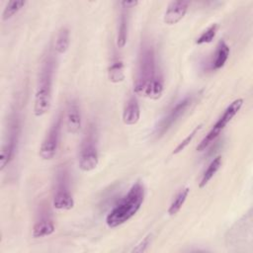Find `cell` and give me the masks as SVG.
I'll list each match as a JSON object with an SVG mask.
<instances>
[{"label":"cell","mask_w":253,"mask_h":253,"mask_svg":"<svg viewBox=\"0 0 253 253\" xmlns=\"http://www.w3.org/2000/svg\"><path fill=\"white\" fill-rule=\"evenodd\" d=\"M145 197V189L141 182H135L110 210L106 216V224L110 228L117 227L129 220L140 209Z\"/></svg>","instance_id":"obj_1"},{"label":"cell","mask_w":253,"mask_h":253,"mask_svg":"<svg viewBox=\"0 0 253 253\" xmlns=\"http://www.w3.org/2000/svg\"><path fill=\"white\" fill-rule=\"evenodd\" d=\"M161 74L157 72L155 49L151 42H141L137 58L136 75L134 79V92L138 95H145L150 85Z\"/></svg>","instance_id":"obj_2"},{"label":"cell","mask_w":253,"mask_h":253,"mask_svg":"<svg viewBox=\"0 0 253 253\" xmlns=\"http://www.w3.org/2000/svg\"><path fill=\"white\" fill-rule=\"evenodd\" d=\"M53 75L54 59L53 56L48 53L42 61L41 69L39 72L34 101V114L36 117H42L50 109Z\"/></svg>","instance_id":"obj_3"},{"label":"cell","mask_w":253,"mask_h":253,"mask_svg":"<svg viewBox=\"0 0 253 253\" xmlns=\"http://www.w3.org/2000/svg\"><path fill=\"white\" fill-rule=\"evenodd\" d=\"M98 141L99 136L97 126L95 124L91 123L85 130L78 154V165L84 172L94 170L99 163Z\"/></svg>","instance_id":"obj_4"},{"label":"cell","mask_w":253,"mask_h":253,"mask_svg":"<svg viewBox=\"0 0 253 253\" xmlns=\"http://www.w3.org/2000/svg\"><path fill=\"white\" fill-rule=\"evenodd\" d=\"M52 205L55 209L69 211L74 206L70 189V173L65 164L59 165L54 173L52 186Z\"/></svg>","instance_id":"obj_5"},{"label":"cell","mask_w":253,"mask_h":253,"mask_svg":"<svg viewBox=\"0 0 253 253\" xmlns=\"http://www.w3.org/2000/svg\"><path fill=\"white\" fill-rule=\"evenodd\" d=\"M21 134V123L19 115L16 113H13L10 119L9 123V128L8 132L6 134V139L2 144L1 147V155H0V170L3 171L14 159L19 139Z\"/></svg>","instance_id":"obj_6"},{"label":"cell","mask_w":253,"mask_h":253,"mask_svg":"<svg viewBox=\"0 0 253 253\" xmlns=\"http://www.w3.org/2000/svg\"><path fill=\"white\" fill-rule=\"evenodd\" d=\"M242 105H243V99L239 98V99H235L234 101H232L226 107V109L223 111L222 115L218 118V120L211 126V128L209 130V132L206 134V136L198 144V146H197V150L198 151L206 150L218 137V135L223 130V128L226 126V125L240 111Z\"/></svg>","instance_id":"obj_7"},{"label":"cell","mask_w":253,"mask_h":253,"mask_svg":"<svg viewBox=\"0 0 253 253\" xmlns=\"http://www.w3.org/2000/svg\"><path fill=\"white\" fill-rule=\"evenodd\" d=\"M194 102L195 97L193 95H188L179 102H177L169 110V112L157 123L153 130V135L156 138L164 135L188 112Z\"/></svg>","instance_id":"obj_8"},{"label":"cell","mask_w":253,"mask_h":253,"mask_svg":"<svg viewBox=\"0 0 253 253\" xmlns=\"http://www.w3.org/2000/svg\"><path fill=\"white\" fill-rule=\"evenodd\" d=\"M62 119L61 116H57L56 119L50 125L42 144L40 147V156L43 160H51L57 153L60 136H61Z\"/></svg>","instance_id":"obj_9"},{"label":"cell","mask_w":253,"mask_h":253,"mask_svg":"<svg viewBox=\"0 0 253 253\" xmlns=\"http://www.w3.org/2000/svg\"><path fill=\"white\" fill-rule=\"evenodd\" d=\"M55 231L51 211L48 205H42L33 226V237L42 238L51 235Z\"/></svg>","instance_id":"obj_10"},{"label":"cell","mask_w":253,"mask_h":253,"mask_svg":"<svg viewBox=\"0 0 253 253\" xmlns=\"http://www.w3.org/2000/svg\"><path fill=\"white\" fill-rule=\"evenodd\" d=\"M138 4L137 1H122L121 5V13L118 27V35H117V45L122 48L126 45L128 35V25H129V11L131 8L135 7Z\"/></svg>","instance_id":"obj_11"},{"label":"cell","mask_w":253,"mask_h":253,"mask_svg":"<svg viewBox=\"0 0 253 253\" xmlns=\"http://www.w3.org/2000/svg\"><path fill=\"white\" fill-rule=\"evenodd\" d=\"M65 125L67 131L71 134L79 132L82 125L80 106L75 99H71L66 104L65 109Z\"/></svg>","instance_id":"obj_12"},{"label":"cell","mask_w":253,"mask_h":253,"mask_svg":"<svg viewBox=\"0 0 253 253\" xmlns=\"http://www.w3.org/2000/svg\"><path fill=\"white\" fill-rule=\"evenodd\" d=\"M188 1H171L163 16V21L167 25H174L180 22L186 15L189 8Z\"/></svg>","instance_id":"obj_13"},{"label":"cell","mask_w":253,"mask_h":253,"mask_svg":"<svg viewBox=\"0 0 253 253\" xmlns=\"http://www.w3.org/2000/svg\"><path fill=\"white\" fill-rule=\"evenodd\" d=\"M140 119V107L137 98L134 95H130L124 107L123 122L127 126H133L137 124Z\"/></svg>","instance_id":"obj_14"},{"label":"cell","mask_w":253,"mask_h":253,"mask_svg":"<svg viewBox=\"0 0 253 253\" xmlns=\"http://www.w3.org/2000/svg\"><path fill=\"white\" fill-rule=\"evenodd\" d=\"M229 53H230V48L228 44L223 40H220L216 45L214 56L211 63V68L212 70H218L221 67H223L229 57Z\"/></svg>","instance_id":"obj_15"},{"label":"cell","mask_w":253,"mask_h":253,"mask_svg":"<svg viewBox=\"0 0 253 253\" xmlns=\"http://www.w3.org/2000/svg\"><path fill=\"white\" fill-rule=\"evenodd\" d=\"M125 77V66L123 61L120 58H115L108 69V78L110 82L120 83L124 81Z\"/></svg>","instance_id":"obj_16"},{"label":"cell","mask_w":253,"mask_h":253,"mask_svg":"<svg viewBox=\"0 0 253 253\" xmlns=\"http://www.w3.org/2000/svg\"><path fill=\"white\" fill-rule=\"evenodd\" d=\"M221 166V157L220 156H216L214 157L211 163L208 165L207 169L205 170V172L202 175L201 181L199 183V187L200 188H204L207 186V184L211 181V179L215 175V173L218 171V169Z\"/></svg>","instance_id":"obj_17"},{"label":"cell","mask_w":253,"mask_h":253,"mask_svg":"<svg viewBox=\"0 0 253 253\" xmlns=\"http://www.w3.org/2000/svg\"><path fill=\"white\" fill-rule=\"evenodd\" d=\"M69 43H70L69 30L66 27H62L57 34V37L55 40V44H54V49L57 53L63 54L68 49Z\"/></svg>","instance_id":"obj_18"},{"label":"cell","mask_w":253,"mask_h":253,"mask_svg":"<svg viewBox=\"0 0 253 253\" xmlns=\"http://www.w3.org/2000/svg\"><path fill=\"white\" fill-rule=\"evenodd\" d=\"M189 193H190V188L188 187H185L178 192V194L175 196V198L173 199L172 203L168 208V213L170 215H175L176 213H178V211L181 210V208L185 204L189 196Z\"/></svg>","instance_id":"obj_19"},{"label":"cell","mask_w":253,"mask_h":253,"mask_svg":"<svg viewBox=\"0 0 253 253\" xmlns=\"http://www.w3.org/2000/svg\"><path fill=\"white\" fill-rule=\"evenodd\" d=\"M26 5V1L23 0H14V1H9L3 11L2 14V19L3 21H7L11 18H13L20 10H22Z\"/></svg>","instance_id":"obj_20"},{"label":"cell","mask_w":253,"mask_h":253,"mask_svg":"<svg viewBox=\"0 0 253 253\" xmlns=\"http://www.w3.org/2000/svg\"><path fill=\"white\" fill-rule=\"evenodd\" d=\"M218 30V25L217 24H211L210 27H208L196 40L197 44H204V43H209L211 42L212 40L214 39L216 33Z\"/></svg>","instance_id":"obj_21"},{"label":"cell","mask_w":253,"mask_h":253,"mask_svg":"<svg viewBox=\"0 0 253 253\" xmlns=\"http://www.w3.org/2000/svg\"><path fill=\"white\" fill-rule=\"evenodd\" d=\"M202 126H203V125L202 124H200V125H198L181 142H179V144L175 147V149L173 150V152H172V154L173 155H175V154H178V153H180L182 150H184L189 144H190V142L193 140V138L196 136V134L198 133V131L202 128Z\"/></svg>","instance_id":"obj_22"},{"label":"cell","mask_w":253,"mask_h":253,"mask_svg":"<svg viewBox=\"0 0 253 253\" xmlns=\"http://www.w3.org/2000/svg\"><path fill=\"white\" fill-rule=\"evenodd\" d=\"M151 234H147L135 247H133V249L131 250V252H144L148 246L150 245V242H151Z\"/></svg>","instance_id":"obj_23"}]
</instances>
